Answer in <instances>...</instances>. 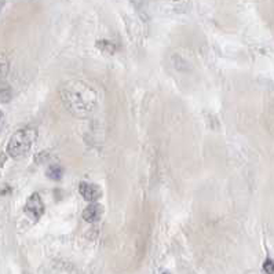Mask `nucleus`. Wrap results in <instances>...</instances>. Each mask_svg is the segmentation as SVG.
Returning <instances> with one entry per match:
<instances>
[{
  "mask_svg": "<svg viewBox=\"0 0 274 274\" xmlns=\"http://www.w3.org/2000/svg\"><path fill=\"white\" fill-rule=\"evenodd\" d=\"M4 127V115H3V112L0 110V130Z\"/></svg>",
  "mask_w": 274,
  "mask_h": 274,
  "instance_id": "obj_11",
  "label": "nucleus"
},
{
  "mask_svg": "<svg viewBox=\"0 0 274 274\" xmlns=\"http://www.w3.org/2000/svg\"><path fill=\"white\" fill-rule=\"evenodd\" d=\"M25 274H29V273H25Z\"/></svg>",
  "mask_w": 274,
  "mask_h": 274,
  "instance_id": "obj_14",
  "label": "nucleus"
},
{
  "mask_svg": "<svg viewBox=\"0 0 274 274\" xmlns=\"http://www.w3.org/2000/svg\"><path fill=\"white\" fill-rule=\"evenodd\" d=\"M24 211H25L26 215L31 218L32 221H35V222L43 217V214H45V204H43L42 198L39 196V193H32L28 197L25 207H24Z\"/></svg>",
  "mask_w": 274,
  "mask_h": 274,
  "instance_id": "obj_3",
  "label": "nucleus"
},
{
  "mask_svg": "<svg viewBox=\"0 0 274 274\" xmlns=\"http://www.w3.org/2000/svg\"><path fill=\"white\" fill-rule=\"evenodd\" d=\"M103 215V207L101 204L92 203L83 211V219L86 222L94 223L98 222Z\"/></svg>",
  "mask_w": 274,
  "mask_h": 274,
  "instance_id": "obj_5",
  "label": "nucleus"
},
{
  "mask_svg": "<svg viewBox=\"0 0 274 274\" xmlns=\"http://www.w3.org/2000/svg\"><path fill=\"white\" fill-rule=\"evenodd\" d=\"M79 191L84 197V200H87V201H96L102 196L101 187L95 183H89V182H82L79 185Z\"/></svg>",
  "mask_w": 274,
  "mask_h": 274,
  "instance_id": "obj_4",
  "label": "nucleus"
},
{
  "mask_svg": "<svg viewBox=\"0 0 274 274\" xmlns=\"http://www.w3.org/2000/svg\"><path fill=\"white\" fill-rule=\"evenodd\" d=\"M163 274H171V273H168V272H164V273H163Z\"/></svg>",
  "mask_w": 274,
  "mask_h": 274,
  "instance_id": "obj_13",
  "label": "nucleus"
},
{
  "mask_svg": "<svg viewBox=\"0 0 274 274\" xmlns=\"http://www.w3.org/2000/svg\"><path fill=\"white\" fill-rule=\"evenodd\" d=\"M263 270L266 274H273L274 273V265L272 259H266L263 263Z\"/></svg>",
  "mask_w": 274,
  "mask_h": 274,
  "instance_id": "obj_10",
  "label": "nucleus"
},
{
  "mask_svg": "<svg viewBox=\"0 0 274 274\" xmlns=\"http://www.w3.org/2000/svg\"><path fill=\"white\" fill-rule=\"evenodd\" d=\"M96 47L98 48H101L102 51L109 52V54H112V52H115L116 47L113 43H110L108 40H99V42H96Z\"/></svg>",
  "mask_w": 274,
  "mask_h": 274,
  "instance_id": "obj_8",
  "label": "nucleus"
},
{
  "mask_svg": "<svg viewBox=\"0 0 274 274\" xmlns=\"http://www.w3.org/2000/svg\"><path fill=\"white\" fill-rule=\"evenodd\" d=\"M59 95L65 108L76 117H89L98 103L95 90L82 80H70L65 83L59 90Z\"/></svg>",
  "mask_w": 274,
  "mask_h": 274,
  "instance_id": "obj_1",
  "label": "nucleus"
},
{
  "mask_svg": "<svg viewBox=\"0 0 274 274\" xmlns=\"http://www.w3.org/2000/svg\"><path fill=\"white\" fill-rule=\"evenodd\" d=\"M8 69H10L8 58L4 54H0V84L6 80L7 75H8Z\"/></svg>",
  "mask_w": 274,
  "mask_h": 274,
  "instance_id": "obj_7",
  "label": "nucleus"
},
{
  "mask_svg": "<svg viewBox=\"0 0 274 274\" xmlns=\"http://www.w3.org/2000/svg\"><path fill=\"white\" fill-rule=\"evenodd\" d=\"M11 90L10 89H0V102L1 103H7L10 102L11 99Z\"/></svg>",
  "mask_w": 274,
  "mask_h": 274,
  "instance_id": "obj_9",
  "label": "nucleus"
},
{
  "mask_svg": "<svg viewBox=\"0 0 274 274\" xmlns=\"http://www.w3.org/2000/svg\"><path fill=\"white\" fill-rule=\"evenodd\" d=\"M46 175L50 179H52V181H59V179L62 178V175H64V168L59 164H51L47 168Z\"/></svg>",
  "mask_w": 274,
  "mask_h": 274,
  "instance_id": "obj_6",
  "label": "nucleus"
},
{
  "mask_svg": "<svg viewBox=\"0 0 274 274\" xmlns=\"http://www.w3.org/2000/svg\"><path fill=\"white\" fill-rule=\"evenodd\" d=\"M36 137H38V133L33 128H22V130L15 131L7 142V154L13 159L24 157L31 150Z\"/></svg>",
  "mask_w": 274,
  "mask_h": 274,
  "instance_id": "obj_2",
  "label": "nucleus"
},
{
  "mask_svg": "<svg viewBox=\"0 0 274 274\" xmlns=\"http://www.w3.org/2000/svg\"><path fill=\"white\" fill-rule=\"evenodd\" d=\"M3 7H4V1H0V10H1Z\"/></svg>",
  "mask_w": 274,
  "mask_h": 274,
  "instance_id": "obj_12",
  "label": "nucleus"
}]
</instances>
